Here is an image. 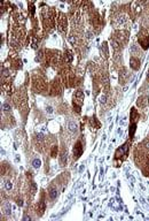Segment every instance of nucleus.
<instances>
[{"mask_svg":"<svg viewBox=\"0 0 149 221\" xmlns=\"http://www.w3.org/2000/svg\"><path fill=\"white\" fill-rule=\"evenodd\" d=\"M83 98H84L83 92L76 91L74 97H73V107H74V110L77 111V113H80V106H81V104H83Z\"/></svg>","mask_w":149,"mask_h":221,"instance_id":"obj_1","label":"nucleus"},{"mask_svg":"<svg viewBox=\"0 0 149 221\" xmlns=\"http://www.w3.org/2000/svg\"><path fill=\"white\" fill-rule=\"evenodd\" d=\"M129 146H130V143H125L123 146H121V148L118 149V150L116 151L115 153V159H119V158H125V157H127V154H129Z\"/></svg>","mask_w":149,"mask_h":221,"instance_id":"obj_3","label":"nucleus"},{"mask_svg":"<svg viewBox=\"0 0 149 221\" xmlns=\"http://www.w3.org/2000/svg\"><path fill=\"white\" fill-rule=\"evenodd\" d=\"M106 99H107V97H106V96H103V97L101 98V103H106Z\"/></svg>","mask_w":149,"mask_h":221,"instance_id":"obj_23","label":"nucleus"},{"mask_svg":"<svg viewBox=\"0 0 149 221\" xmlns=\"http://www.w3.org/2000/svg\"><path fill=\"white\" fill-rule=\"evenodd\" d=\"M69 129H70L71 131H76V129H77L76 122H73V121H70V122H69Z\"/></svg>","mask_w":149,"mask_h":221,"instance_id":"obj_14","label":"nucleus"},{"mask_svg":"<svg viewBox=\"0 0 149 221\" xmlns=\"http://www.w3.org/2000/svg\"><path fill=\"white\" fill-rule=\"evenodd\" d=\"M139 43L143 50H147L149 46V36L146 30H142L139 34Z\"/></svg>","mask_w":149,"mask_h":221,"instance_id":"obj_2","label":"nucleus"},{"mask_svg":"<svg viewBox=\"0 0 149 221\" xmlns=\"http://www.w3.org/2000/svg\"><path fill=\"white\" fill-rule=\"evenodd\" d=\"M66 25H68V21H66V17L63 13H60L58 14V18H57V28L61 32H64Z\"/></svg>","mask_w":149,"mask_h":221,"instance_id":"obj_4","label":"nucleus"},{"mask_svg":"<svg viewBox=\"0 0 149 221\" xmlns=\"http://www.w3.org/2000/svg\"><path fill=\"white\" fill-rule=\"evenodd\" d=\"M66 157H68V154H66V151H63L62 154H61V158H60V162L62 166H64L66 164Z\"/></svg>","mask_w":149,"mask_h":221,"instance_id":"obj_10","label":"nucleus"},{"mask_svg":"<svg viewBox=\"0 0 149 221\" xmlns=\"http://www.w3.org/2000/svg\"><path fill=\"white\" fill-rule=\"evenodd\" d=\"M5 187H6L7 190L12 189V182H10V181H6V182H5Z\"/></svg>","mask_w":149,"mask_h":221,"instance_id":"obj_18","label":"nucleus"},{"mask_svg":"<svg viewBox=\"0 0 149 221\" xmlns=\"http://www.w3.org/2000/svg\"><path fill=\"white\" fill-rule=\"evenodd\" d=\"M130 65H131V68L134 69V70H138L140 67V60L138 59V58L135 57H132L131 59H130Z\"/></svg>","mask_w":149,"mask_h":221,"instance_id":"obj_6","label":"nucleus"},{"mask_svg":"<svg viewBox=\"0 0 149 221\" xmlns=\"http://www.w3.org/2000/svg\"><path fill=\"white\" fill-rule=\"evenodd\" d=\"M91 123H92V126H93V127H94V126L96 127V128H99V127H100V123L96 121V119H95V118H92V119H91Z\"/></svg>","mask_w":149,"mask_h":221,"instance_id":"obj_16","label":"nucleus"},{"mask_svg":"<svg viewBox=\"0 0 149 221\" xmlns=\"http://www.w3.org/2000/svg\"><path fill=\"white\" fill-rule=\"evenodd\" d=\"M60 91H61V89H60V83L55 81L54 83H53V88H52V92H53V95L60 93Z\"/></svg>","mask_w":149,"mask_h":221,"instance_id":"obj_8","label":"nucleus"},{"mask_svg":"<svg viewBox=\"0 0 149 221\" xmlns=\"http://www.w3.org/2000/svg\"><path fill=\"white\" fill-rule=\"evenodd\" d=\"M137 104H138V106H140V107H146L147 104H148V97L147 96H142V97L138 98Z\"/></svg>","mask_w":149,"mask_h":221,"instance_id":"obj_7","label":"nucleus"},{"mask_svg":"<svg viewBox=\"0 0 149 221\" xmlns=\"http://www.w3.org/2000/svg\"><path fill=\"white\" fill-rule=\"evenodd\" d=\"M148 78H149V70H148Z\"/></svg>","mask_w":149,"mask_h":221,"instance_id":"obj_24","label":"nucleus"},{"mask_svg":"<svg viewBox=\"0 0 149 221\" xmlns=\"http://www.w3.org/2000/svg\"><path fill=\"white\" fill-rule=\"evenodd\" d=\"M81 153H83V145H81L80 142H77V144L74 145V149H73L74 159H78L81 156Z\"/></svg>","mask_w":149,"mask_h":221,"instance_id":"obj_5","label":"nucleus"},{"mask_svg":"<svg viewBox=\"0 0 149 221\" xmlns=\"http://www.w3.org/2000/svg\"><path fill=\"white\" fill-rule=\"evenodd\" d=\"M143 145H145V148H147V149H149V138H147V139L143 142Z\"/></svg>","mask_w":149,"mask_h":221,"instance_id":"obj_20","label":"nucleus"},{"mask_svg":"<svg viewBox=\"0 0 149 221\" xmlns=\"http://www.w3.org/2000/svg\"><path fill=\"white\" fill-rule=\"evenodd\" d=\"M56 152H57V146H53V150H52V157L53 158L56 157Z\"/></svg>","mask_w":149,"mask_h":221,"instance_id":"obj_17","label":"nucleus"},{"mask_svg":"<svg viewBox=\"0 0 149 221\" xmlns=\"http://www.w3.org/2000/svg\"><path fill=\"white\" fill-rule=\"evenodd\" d=\"M32 166L34 167V168H39V167L41 166V161L39 160V159H34V160L32 161Z\"/></svg>","mask_w":149,"mask_h":221,"instance_id":"obj_15","label":"nucleus"},{"mask_svg":"<svg viewBox=\"0 0 149 221\" xmlns=\"http://www.w3.org/2000/svg\"><path fill=\"white\" fill-rule=\"evenodd\" d=\"M65 61L68 63H71V61H72V59H73V55H72V53H71L70 51H66L65 52Z\"/></svg>","mask_w":149,"mask_h":221,"instance_id":"obj_11","label":"nucleus"},{"mask_svg":"<svg viewBox=\"0 0 149 221\" xmlns=\"http://www.w3.org/2000/svg\"><path fill=\"white\" fill-rule=\"evenodd\" d=\"M47 113H53V108L52 107H47Z\"/></svg>","mask_w":149,"mask_h":221,"instance_id":"obj_22","label":"nucleus"},{"mask_svg":"<svg viewBox=\"0 0 149 221\" xmlns=\"http://www.w3.org/2000/svg\"><path fill=\"white\" fill-rule=\"evenodd\" d=\"M45 211V203H44V200H41L40 203H39V206H38V213H39V215H41L42 213H44Z\"/></svg>","mask_w":149,"mask_h":221,"instance_id":"obj_13","label":"nucleus"},{"mask_svg":"<svg viewBox=\"0 0 149 221\" xmlns=\"http://www.w3.org/2000/svg\"><path fill=\"white\" fill-rule=\"evenodd\" d=\"M17 205H18V206H22V205H23V200H22V199H18V200H17Z\"/></svg>","mask_w":149,"mask_h":221,"instance_id":"obj_21","label":"nucleus"},{"mask_svg":"<svg viewBox=\"0 0 149 221\" xmlns=\"http://www.w3.org/2000/svg\"><path fill=\"white\" fill-rule=\"evenodd\" d=\"M56 196H57V190L55 188H50L49 189V197L52 199H55V198H56Z\"/></svg>","mask_w":149,"mask_h":221,"instance_id":"obj_12","label":"nucleus"},{"mask_svg":"<svg viewBox=\"0 0 149 221\" xmlns=\"http://www.w3.org/2000/svg\"><path fill=\"white\" fill-rule=\"evenodd\" d=\"M2 110H5V111H10V106L8 105V104H4V105H2Z\"/></svg>","mask_w":149,"mask_h":221,"instance_id":"obj_19","label":"nucleus"},{"mask_svg":"<svg viewBox=\"0 0 149 221\" xmlns=\"http://www.w3.org/2000/svg\"><path fill=\"white\" fill-rule=\"evenodd\" d=\"M126 22H127V16H125V15H119L118 18H117V23L118 24H125Z\"/></svg>","mask_w":149,"mask_h":221,"instance_id":"obj_9","label":"nucleus"}]
</instances>
